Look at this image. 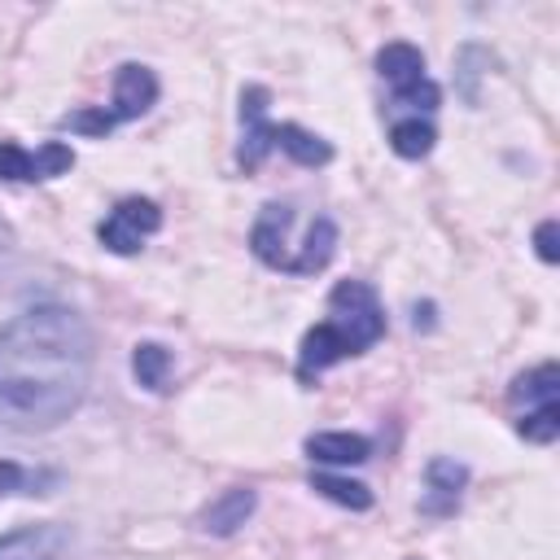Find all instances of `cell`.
I'll return each mask as SVG.
<instances>
[{
    "instance_id": "cell-3",
    "label": "cell",
    "mask_w": 560,
    "mask_h": 560,
    "mask_svg": "<svg viewBox=\"0 0 560 560\" xmlns=\"http://www.w3.org/2000/svg\"><path fill=\"white\" fill-rule=\"evenodd\" d=\"M516 407V433L534 446H551L560 438V368L547 359L529 372H521L508 389Z\"/></svg>"
},
{
    "instance_id": "cell-10",
    "label": "cell",
    "mask_w": 560,
    "mask_h": 560,
    "mask_svg": "<svg viewBox=\"0 0 560 560\" xmlns=\"http://www.w3.org/2000/svg\"><path fill=\"white\" fill-rule=\"evenodd\" d=\"M468 486V468L451 455H438L424 464V499H420V512L424 516H451L459 508V494Z\"/></svg>"
},
{
    "instance_id": "cell-4",
    "label": "cell",
    "mask_w": 560,
    "mask_h": 560,
    "mask_svg": "<svg viewBox=\"0 0 560 560\" xmlns=\"http://www.w3.org/2000/svg\"><path fill=\"white\" fill-rule=\"evenodd\" d=\"M376 74L394 88V105H407L416 118L442 105V88L424 74V52L407 39H394L376 52Z\"/></svg>"
},
{
    "instance_id": "cell-13",
    "label": "cell",
    "mask_w": 560,
    "mask_h": 560,
    "mask_svg": "<svg viewBox=\"0 0 560 560\" xmlns=\"http://www.w3.org/2000/svg\"><path fill=\"white\" fill-rule=\"evenodd\" d=\"M267 140H271V149L289 153L298 166H324V162H332V144L324 136L298 127V122H271L267 127Z\"/></svg>"
},
{
    "instance_id": "cell-5",
    "label": "cell",
    "mask_w": 560,
    "mask_h": 560,
    "mask_svg": "<svg viewBox=\"0 0 560 560\" xmlns=\"http://www.w3.org/2000/svg\"><path fill=\"white\" fill-rule=\"evenodd\" d=\"M158 228H162L158 201H149V197H122V201L101 219L96 236H101V245H105L109 254H136Z\"/></svg>"
},
{
    "instance_id": "cell-17",
    "label": "cell",
    "mask_w": 560,
    "mask_h": 560,
    "mask_svg": "<svg viewBox=\"0 0 560 560\" xmlns=\"http://www.w3.org/2000/svg\"><path fill=\"white\" fill-rule=\"evenodd\" d=\"M311 490H319L324 499L350 508V512H368L372 508V490L363 481H350V477H332V472H315L311 477Z\"/></svg>"
},
{
    "instance_id": "cell-12",
    "label": "cell",
    "mask_w": 560,
    "mask_h": 560,
    "mask_svg": "<svg viewBox=\"0 0 560 560\" xmlns=\"http://www.w3.org/2000/svg\"><path fill=\"white\" fill-rule=\"evenodd\" d=\"M66 534L57 525H22L0 534V560H57Z\"/></svg>"
},
{
    "instance_id": "cell-18",
    "label": "cell",
    "mask_w": 560,
    "mask_h": 560,
    "mask_svg": "<svg viewBox=\"0 0 560 560\" xmlns=\"http://www.w3.org/2000/svg\"><path fill=\"white\" fill-rule=\"evenodd\" d=\"M57 472H39V468H22L13 459H0V499L9 494H44L39 486H57Z\"/></svg>"
},
{
    "instance_id": "cell-1",
    "label": "cell",
    "mask_w": 560,
    "mask_h": 560,
    "mask_svg": "<svg viewBox=\"0 0 560 560\" xmlns=\"http://www.w3.org/2000/svg\"><path fill=\"white\" fill-rule=\"evenodd\" d=\"M96 372V337L74 306L44 302L0 324V433H48L70 420Z\"/></svg>"
},
{
    "instance_id": "cell-14",
    "label": "cell",
    "mask_w": 560,
    "mask_h": 560,
    "mask_svg": "<svg viewBox=\"0 0 560 560\" xmlns=\"http://www.w3.org/2000/svg\"><path fill=\"white\" fill-rule=\"evenodd\" d=\"M306 455L319 464H363L372 455V442L363 433H350V429H328V433L306 438Z\"/></svg>"
},
{
    "instance_id": "cell-7",
    "label": "cell",
    "mask_w": 560,
    "mask_h": 560,
    "mask_svg": "<svg viewBox=\"0 0 560 560\" xmlns=\"http://www.w3.org/2000/svg\"><path fill=\"white\" fill-rule=\"evenodd\" d=\"M74 166V149L61 140H48L39 149H22L18 140H0V179L13 184H39V179H57Z\"/></svg>"
},
{
    "instance_id": "cell-19",
    "label": "cell",
    "mask_w": 560,
    "mask_h": 560,
    "mask_svg": "<svg viewBox=\"0 0 560 560\" xmlns=\"http://www.w3.org/2000/svg\"><path fill=\"white\" fill-rule=\"evenodd\" d=\"M61 127H66V131H79V136H109V131H114L109 114H105V109H96V105L61 114Z\"/></svg>"
},
{
    "instance_id": "cell-9",
    "label": "cell",
    "mask_w": 560,
    "mask_h": 560,
    "mask_svg": "<svg viewBox=\"0 0 560 560\" xmlns=\"http://www.w3.org/2000/svg\"><path fill=\"white\" fill-rule=\"evenodd\" d=\"M153 101H158V74H153L149 66H140V61H122L118 74H114V105L105 109L109 122H114V127H118V122H131V118H140Z\"/></svg>"
},
{
    "instance_id": "cell-20",
    "label": "cell",
    "mask_w": 560,
    "mask_h": 560,
    "mask_svg": "<svg viewBox=\"0 0 560 560\" xmlns=\"http://www.w3.org/2000/svg\"><path fill=\"white\" fill-rule=\"evenodd\" d=\"M534 245H538V258H542V262H556V258H560V254H556V219H542V223H538Z\"/></svg>"
},
{
    "instance_id": "cell-16",
    "label": "cell",
    "mask_w": 560,
    "mask_h": 560,
    "mask_svg": "<svg viewBox=\"0 0 560 560\" xmlns=\"http://www.w3.org/2000/svg\"><path fill=\"white\" fill-rule=\"evenodd\" d=\"M433 140H438L433 122H429V118H416V114H407V118H398V122L389 127V149H394L398 158H407V162H420V158L433 149Z\"/></svg>"
},
{
    "instance_id": "cell-21",
    "label": "cell",
    "mask_w": 560,
    "mask_h": 560,
    "mask_svg": "<svg viewBox=\"0 0 560 560\" xmlns=\"http://www.w3.org/2000/svg\"><path fill=\"white\" fill-rule=\"evenodd\" d=\"M9 262H13V236H9V228L0 223V276L9 271Z\"/></svg>"
},
{
    "instance_id": "cell-11",
    "label": "cell",
    "mask_w": 560,
    "mask_h": 560,
    "mask_svg": "<svg viewBox=\"0 0 560 560\" xmlns=\"http://www.w3.org/2000/svg\"><path fill=\"white\" fill-rule=\"evenodd\" d=\"M254 508H258V494L249 490V486H232V490H223L219 499H210L206 508H201V516H197V525L206 529V534H236L249 516H254Z\"/></svg>"
},
{
    "instance_id": "cell-2",
    "label": "cell",
    "mask_w": 560,
    "mask_h": 560,
    "mask_svg": "<svg viewBox=\"0 0 560 560\" xmlns=\"http://www.w3.org/2000/svg\"><path fill=\"white\" fill-rule=\"evenodd\" d=\"M381 337H385V306H381L376 289L368 280H341L328 293V319L306 328V337L298 346V376L315 381L319 372H328L332 363H341L350 354H363Z\"/></svg>"
},
{
    "instance_id": "cell-6",
    "label": "cell",
    "mask_w": 560,
    "mask_h": 560,
    "mask_svg": "<svg viewBox=\"0 0 560 560\" xmlns=\"http://www.w3.org/2000/svg\"><path fill=\"white\" fill-rule=\"evenodd\" d=\"M293 223H298L293 206L271 201V206H262V214H258V219H254V228H249V249H254V258H258V262H267V267H276V271H284V276H293V271H298Z\"/></svg>"
},
{
    "instance_id": "cell-8",
    "label": "cell",
    "mask_w": 560,
    "mask_h": 560,
    "mask_svg": "<svg viewBox=\"0 0 560 560\" xmlns=\"http://www.w3.org/2000/svg\"><path fill=\"white\" fill-rule=\"evenodd\" d=\"M267 101H271V92L258 88V83H249V88L241 92V127H245L241 149H236V166H241V171H258L262 158L271 153V140H267V127H271Z\"/></svg>"
},
{
    "instance_id": "cell-15",
    "label": "cell",
    "mask_w": 560,
    "mask_h": 560,
    "mask_svg": "<svg viewBox=\"0 0 560 560\" xmlns=\"http://www.w3.org/2000/svg\"><path fill=\"white\" fill-rule=\"evenodd\" d=\"M171 368H175V359H171V350L158 346V341H140V346L131 350V372H136V381H140L144 389H153V394H162V389L171 385Z\"/></svg>"
}]
</instances>
